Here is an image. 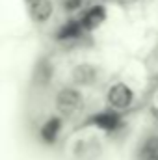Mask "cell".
Masks as SVG:
<instances>
[{
  "label": "cell",
  "instance_id": "obj_1",
  "mask_svg": "<svg viewBox=\"0 0 158 160\" xmlns=\"http://www.w3.org/2000/svg\"><path fill=\"white\" fill-rule=\"evenodd\" d=\"M108 102L114 108H126L132 102V89L126 84H116L108 89Z\"/></svg>",
  "mask_w": 158,
  "mask_h": 160
},
{
  "label": "cell",
  "instance_id": "obj_4",
  "mask_svg": "<svg viewBox=\"0 0 158 160\" xmlns=\"http://www.w3.org/2000/svg\"><path fill=\"white\" fill-rule=\"evenodd\" d=\"M140 160H158V136L149 138L141 151H140Z\"/></svg>",
  "mask_w": 158,
  "mask_h": 160
},
{
  "label": "cell",
  "instance_id": "obj_8",
  "mask_svg": "<svg viewBox=\"0 0 158 160\" xmlns=\"http://www.w3.org/2000/svg\"><path fill=\"white\" fill-rule=\"evenodd\" d=\"M34 15H36L37 21L48 19V15H50V4H48L47 0H37V2L34 4Z\"/></svg>",
  "mask_w": 158,
  "mask_h": 160
},
{
  "label": "cell",
  "instance_id": "obj_9",
  "mask_svg": "<svg viewBox=\"0 0 158 160\" xmlns=\"http://www.w3.org/2000/svg\"><path fill=\"white\" fill-rule=\"evenodd\" d=\"M80 30H82V24H78V22H69V24H65V26L60 30L58 38H60V39H65V38H77V36L80 34Z\"/></svg>",
  "mask_w": 158,
  "mask_h": 160
},
{
  "label": "cell",
  "instance_id": "obj_7",
  "mask_svg": "<svg viewBox=\"0 0 158 160\" xmlns=\"http://www.w3.org/2000/svg\"><path fill=\"white\" fill-rule=\"evenodd\" d=\"M93 78H95V69L91 65H80L75 71V80L80 84H89Z\"/></svg>",
  "mask_w": 158,
  "mask_h": 160
},
{
  "label": "cell",
  "instance_id": "obj_6",
  "mask_svg": "<svg viewBox=\"0 0 158 160\" xmlns=\"http://www.w3.org/2000/svg\"><path fill=\"white\" fill-rule=\"evenodd\" d=\"M58 130H60V119L52 118V119H48L45 125H43V128H41V136H43L45 142H54L56 136H58Z\"/></svg>",
  "mask_w": 158,
  "mask_h": 160
},
{
  "label": "cell",
  "instance_id": "obj_5",
  "mask_svg": "<svg viewBox=\"0 0 158 160\" xmlns=\"http://www.w3.org/2000/svg\"><path fill=\"white\" fill-rule=\"evenodd\" d=\"M93 121H95L97 127H101V128H104V130H114L119 125V118L116 114H112V112H102V114L95 116Z\"/></svg>",
  "mask_w": 158,
  "mask_h": 160
},
{
  "label": "cell",
  "instance_id": "obj_2",
  "mask_svg": "<svg viewBox=\"0 0 158 160\" xmlns=\"http://www.w3.org/2000/svg\"><path fill=\"white\" fill-rule=\"evenodd\" d=\"M80 104V95L78 91L75 89H63L60 95H58V110L62 114H73Z\"/></svg>",
  "mask_w": 158,
  "mask_h": 160
},
{
  "label": "cell",
  "instance_id": "obj_3",
  "mask_svg": "<svg viewBox=\"0 0 158 160\" xmlns=\"http://www.w3.org/2000/svg\"><path fill=\"white\" fill-rule=\"evenodd\" d=\"M104 8H101V6H95V8H91L86 15H84V19H82V26L84 28H97L102 21H104Z\"/></svg>",
  "mask_w": 158,
  "mask_h": 160
}]
</instances>
